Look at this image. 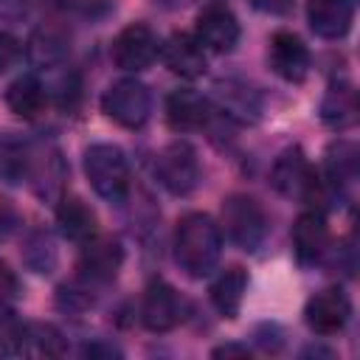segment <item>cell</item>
<instances>
[{"instance_id":"obj_1","label":"cell","mask_w":360,"mask_h":360,"mask_svg":"<svg viewBox=\"0 0 360 360\" xmlns=\"http://www.w3.org/2000/svg\"><path fill=\"white\" fill-rule=\"evenodd\" d=\"M222 256V231L208 214H186L174 228V262L191 278L208 276Z\"/></svg>"},{"instance_id":"obj_2","label":"cell","mask_w":360,"mask_h":360,"mask_svg":"<svg viewBox=\"0 0 360 360\" xmlns=\"http://www.w3.org/2000/svg\"><path fill=\"white\" fill-rule=\"evenodd\" d=\"M84 174L93 191L107 202H124L129 191V163L115 143H90L84 149Z\"/></svg>"},{"instance_id":"obj_3","label":"cell","mask_w":360,"mask_h":360,"mask_svg":"<svg viewBox=\"0 0 360 360\" xmlns=\"http://www.w3.org/2000/svg\"><path fill=\"white\" fill-rule=\"evenodd\" d=\"M222 225H225L228 239L248 253L259 250L262 242L267 239V231H270V222H267L262 202L248 197V194H231L222 202Z\"/></svg>"},{"instance_id":"obj_4","label":"cell","mask_w":360,"mask_h":360,"mask_svg":"<svg viewBox=\"0 0 360 360\" xmlns=\"http://www.w3.org/2000/svg\"><path fill=\"white\" fill-rule=\"evenodd\" d=\"M270 183L278 194L290 197V200H301V202H315L323 197V183L318 177V172L309 166V160L304 158V152L298 146L284 149L270 169Z\"/></svg>"},{"instance_id":"obj_5","label":"cell","mask_w":360,"mask_h":360,"mask_svg":"<svg viewBox=\"0 0 360 360\" xmlns=\"http://www.w3.org/2000/svg\"><path fill=\"white\" fill-rule=\"evenodd\" d=\"M101 110L110 121L124 129H138L149 121L152 112V93L138 79H118L101 96Z\"/></svg>"},{"instance_id":"obj_6","label":"cell","mask_w":360,"mask_h":360,"mask_svg":"<svg viewBox=\"0 0 360 360\" xmlns=\"http://www.w3.org/2000/svg\"><path fill=\"white\" fill-rule=\"evenodd\" d=\"M155 172H158V180L160 186L174 194V197H186L197 188L200 183V160H197V152L186 143V141H174L169 143L160 155H158V163H155Z\"/></svg>"},{"instance_id":"obj_7","label":"cell","mask_w":360,"mask_h":360,"mask_svg":"<svg viewBox=\"0 0 360 360\" xmlns=\"http://www.w3.org/2000/svg\"><path fill=\"white\" fill-rule=\"evenodd\" d=\"M158 53H160V42L146 22H132L121 28L118 37L112 39V62L129 73L146 70L158 59Z\"/></svg>"},{"instance_id":"obj_8","label":"cell","mask_w":360,"mask_h":360,"mask_svg":"<svg viewBox=\"0 0 360 360\" xmlns=\"http://www.w3.org/2000/svg\"><path fill=\"white\" fill-rule=\"evenodd\" d=\"M186 318V301L180 298V292L163 281L155 278L141 301V321L149 332H172L180 321Z\"/></svg>"},{"instance_id":"obj_9","label":"cell","mask_w":360,"mask_h":360,"mask_svg":"<svg viewBox=\"0 0 360 360\" xmlns=\"http://www.w3.org/2000/svg\"><path fill=\"white\" fill-rule=\"evenodd\" d=\"M239 20L233 17V11L222 3H208L202 6V11L197 14L194 22V37L205 51L214 53H231L239 42Z\"/></svg>"},{"instance_id":"obj_10","label":"cell","mask_w":360,"mask_h":360,"mask_svg":"<svg viewBox=\"0 0 360 360\" xmlns=\"http://www.w3.org/2000/svg\"><path fill=\"white\" fill-rule=\"evenodd\" d=\"M124 264V248L112 236H93L82 242L79 253V276L90 284H107L118 276Z\"/></svg>"},{"instance_id":"obj_11","label":"cell","mask_w":360,"mask_h":360,"mask_svg":"<svg viewBox=\"0 0 360 360\" xmlns=\"http://www.w3.org/2000/svg\"><path fill=\"white\" fill-rule=\"evenodd\" d=\"M352 315V301L340 287L315 292L304 307V321L315 335H338Z\"/></svg>"},{"instance_id":"obj_12","label":"cell","mask_w":360,"mask_h":360,"mask_svg":"<svg viewBox=\"0 0 360 360\" xmlns=\"http://www.w3.org/2000/svg\"><path fill=\"white\" fill-rule=\"evenodd\" d=\"M292 253L298 259V264L312 267L318 264L326 253H329V228H326V217L321 208H309L301 211L298 219L292 222Z\"/></svg>"},{"instance_id":"obj_13","label":"cell","mask_w":360,"mask_h":360,"mask_svg":"<svg viewBox=\"0 0 360 360\" xmlns=\"http://www.w3.org/2000/svg\"><path fill=\"white\" fill-rule=\"evenodd\" d=\"M267 62H270L276 76H281L284 82L298 84L309 73V48L292 31H276L270 37Z\"/></svg>"},{"instance_id":"obj_14","label":"cell","mask_w":360,"mask_h":360,"mask_svg":"<svg viewBox=\"0 0 360 360\" xmlns=\"http://www.w3.org/2000/svg\"><path fill=\"white\" fill-rule=\"evenodd\" d=\"M214 115V107L205 96L194 90H174L166 98V121L174 132H197L205 129Z\"/></svg>"},{"instance_id":"obj_15","label":"cell","mask_w":360,"mask_h":360,"mask_svg":"<svg viewBox=\"0 0 360 360\" xmlns=\"http://www.w3.org/2000/svg\"><path fill=\"white\" fill-rule=\"evenodd\" d=\"M163 65L180 79H197L205 73V48L194 34H172L160 48Z\"/></svg>"},{"instance_id":"obj_16","label":"cell","mask_w":360,"mask_h":360,"mask_svg":"<svg viewBox=\"0 0 360 360\" xmlns=\"http://www.w3.org/2000/svg\"><path fill=\"white\" fill-rule=\"evenodd\" d=\"M354 20L352 0H307V22L323 39H340Z\"/></svg>"},{"instance_id":"obj_17","label":"cell","mask_w":360,"mask_h":360,"mask_svg":"<svg viewBox=\"0 0 360 360\" xmlns=\"http://www.w3.org/2000/svg\"><path fill=\"white\" fill-rule=\"evenodd\" d=\"M6 107L20 118L34 121L48 107V90L34 73H25L6 87Z\"/></svg>"},{"instance_id":"obj_18","label":"cell","mask_w":360,"mask_h":360,"mask_svg":"<svg viewBox=\"0 0 360 360\" xmlns=\"http://www.w3.org/2000/svg\"><path fill=\"white\" fill-rule=\"evenodd\" d=\"M56 225H59V231H62L65 239L82 245V242H87V239L96 236L98 219H96V211L84 200H79V197H62L59 205H56Z\"/></svg>"},{"instance_id":"obj_19","label":"cell","mask_w":360,"mask_h":360,"mask_svg":"<svg viewBox=\"0 0 360 360\" xmlns=\"http://www.w3.org/2000/svg\"><path fill=\"white\" fill-rule=\"evenodd\" d=\"M245 290H248V270L239 264H231L214 278L208 292H211V304L222 318H236L245 301Z\"/></svg>"},{"instance_id":"obj_20","label":"cell","mask_w":360,"mask_h":360,"mask_svg":"<svg viewBox=\"0 0 360 360\" xmlns=\"http://www.w3.org/2000/svg\"><path fill=\"white\" fill-rule=\"evenodd\" d=\"M321 121L332 129H349L357 121V93L349 82H332L321 98Z\"/></svg>"},{"instance_id":"obj_21","label":"cell","mask_w":360,"mask_h":360,"mask_svg":"<svg viewBox=\"0 0 360 360\" xmlns=\"http://www.w3.org/2000/svg\"><path fill=\"white\" fill-rule=\"evenodd\" d=\"M357 169H360V155L357 146L352 141H335L329 143L326 155H323V174H326V186L329 188H346L357 180Z\"/></svg>"},{"instance_id":"obj_22","label":"cell","mask_w":360,"mask_h":360,"mask_svg":"<svg viewBox=\"0 0 360 360\" xmlns=\"http://www.w3.org/2000/svg\"><path fill=\"white\" fill-rule=\"evenodd\" d=\"M28 56L37 68H56L68 56V34L56 25H42L31 34Z\"/></svg>"},{"instance_id":"obj_23","label":"cell","mask_w":360,"mask_h":360,"mask_svg":"<svg viewBox=\"0 0 360 360\" xmlns=\"http://www.w3.org/2000/svg\"><path fill=\"white\" fill-rule=\"evenodd\" d=\"M219 104H222V112L228 118H236L242 124L256 121L259 110H262V101H259L256 90H250L248 84H239V82L219 84Z\"/></svg>"},{"instance_id":"obj_24","label":"cell","mask_w":360,"mask_h":360,"mask_svg":"<svg viewBox=\"0 0 360 360\" xmlns=\"http://www.w3.org/2000/svg\"><path fill=\"white\" fill-rule=\"evenodd\" d=\"M34 169V155L25 143L6 138L0 143V180L8 186H20Z\"/></svg>"},{"instance_id":"obj_25","label":"cell","mask_w":360,"mask_h":360,"mask_svg":"<svg viewBox=\"0 0 360 360\" xmlns=\"http://www.w3.org/2000/svg\"><path fill=\"white\" fill-rule=\"evenodd\" d=\"M25 346H28V323L8 307H0V354L14 357L22 354Z\"/></svg>"},{"instance_id":"obj_26","label":"cell","mask_w":360,"mask_h":360,"mask_svg":"<svg viewBox=\"0 0 360 360\" xmlns=\"http://www.w3.org/2000/svg\"><path fill=\"white\" fill-rule=\"evenodd\" d=\"M25 352L31 354H45V357H62L68 352L65 338L56 326L51 323H28V346Z\"/></svg>"},{"instance_id":"obj_27","label":"cell","mask_w":360,"mask_h":360,"mask_svg":"<svg viewBox=\"0 0 360 360\" xmlns=\"http://www.w3.org/2000/svg\"><path fill=\"white\" fill-rule=\"evenodd\" d=\"M22 259L34 273H51V267L56 264V248H53L51 236L48 233H31L25 242Z\"/></svg>"},{"instance_id":"obj_28","label":"cell","mask_w":360,"mask_h":360,"mask_svg":"<svg viewBox=\"0 0 360 360\" xmlns=\"http://www.w3.org/2000/svg\"><path fill=\"white\" fill-rule=\"evenodd\" d=\"M56 307L62 312H84L93 307V290H90V281H84L79 276V281H70V284H62L59 292H56Z\"/></svg>"},{"instance_id":"obj_29","label":"cell","mask_w":360,"mask_h":360,"mask_svg":"<svg viewBox=\"0 0 360 360\" xmlns=\"http://www.w3.org/2000/svg\"><path fill=\"white\" fill-rule=\"evenodd\" d=\"M20 51H22V48H20V39H17L14 34H8V31L0 28V73H6L8 68L17 65Z\"/></svg>"},{"instance_id":"obj_30","label":"cell","mask_w":360,"mask_h":360,"mask_svg":"<svg viewBox=\"0 0 360 360\" xmlns=\"http://www.w3.org/2000/svg\"><path fill=\"white\" fill-rule=\"evenodd\" d=\"M17 290H20V281L14 276V270L0 259V307H6L8 301L17 298Z\"/></svg>"},{"instance_id":"obj_31","label":"cell","mask_w":360,"mask_h":360,"mask_svg":"<svg viewBox=\"0 0 360 360\" xmlns=\"http://www.w3.org/2000/svg\"><path fill=\"white\" fill-rule=\"evenodd\" d=\"M253 338H256V346L264 352H278V346H281V329L276 323H262Z\"/></svg>"},{"instance_id":"obj_32","label":"cell","mask_w":360,"mask_h":360,"mask_svg":"<svg viewBox=\"0 0 360 360\" xmlns=\"http://www.w3.org/2000/svg\"><path fill=\"white\" fill-rule=\"evenodd\" d=\"M34 8V0H0V20L17 22L22 17H28Z\"/></svg>"},{"instance_id":"obj_33","label":"cell","mask_w":360,"mask_h":360,"mask_svg":"<svg viewBox=\"0 0 360 360\" xmlns=\"http://www.w3.org/2000/svg\"><path fill=\"white\" fill-rule=\"evenodd\" d=\"M62 6L70 8V11H76V14L93 17V14H101L110 6V0H62Z\"/></svg>"},{"instance_id":"obj_34","label":"cell","mask_w":360,"mask_h":360,"mask_svg":"<svg viewBox=\"0 0 360 360\" xmlns=\"http://www.w3.org/2000/svg\"><path fill=\"white\" fill-rule=\"evenodd\" d=\"M79 98V79L73 73H68V79L59 82V107H73Z\"/></svg>"},{"instance_id":"obj_35","label":"cell","mask_w":360,"mask_h":360,"mask_svg":"<svg viewBox=\"0 0 360 360\" xmlns=\"http://www.w3.org/2000/svg\"><path fill=\"white\" fill-rule=\"evenodd\" d=\"M82 354L84 357H121V349L107 343V340H93V343H87L82 349Z\"/></svg>"},{"instance_id":"obj_36","label":"cell","mask_w":360,"mask_h":360,"mask_svg":"<svg viewBox=\"0 0 360 360\" xmlns=\"http://www.w3.org/2000/svg\"><path fill=\"white\" fill-rule=\"evenodd\" d=\"M256 11H264V14H287L292 8V0H248Z\"/></svg>"},{"instance_id":"obj_37","label":"cell","mask_w":360,"mask_h":360,"mask_svg":"<svg viewBox=\"0 0 360 360\" xmlns=\"http://www.w3.org/2000/svg\"><path fill=\"white\" fill-rule=\"evenodd\" d=\"M211 354H214V357H248L250 349H248V346H239V343H222V346H217Z\"/></svg>"},{"instance_id":"obj_38","label":"cell","mask_w":360,"mask_h":360,"mask_svg":"<svg viewBox=\"0 0 360 360\" xmlns=\"http://www.w3.org/2000/svg\"><path fill=\"white\" fill-rule=\"evenodd\" d=\"M0 225H3V205H0Z\"/></svg>"},{"instance_id":"obj_39","label":"cell","mask_w":360,"mask_h":360,"mask_svg":"<svg viewBox=\"0 0 360 360\" xmlns=\"http://www.w3.org/2000/svg\"><path fill=\"white\" fill-rule=\"evenodd\" d=\"M160 3H166V0H160ZM174 3H183V0H174Z\"/></svg>"}]
</instances>
